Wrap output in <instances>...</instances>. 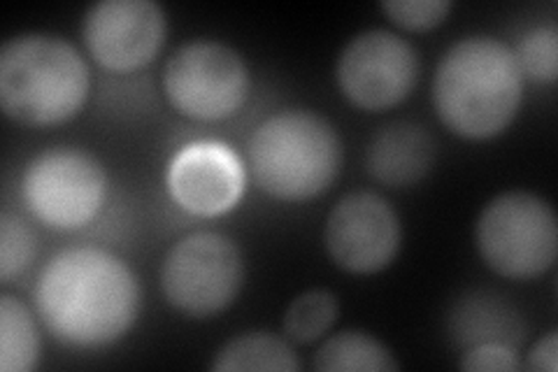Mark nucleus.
Masks as SVG:
<instances>
[{"label": "nucleus", "instance_id": "nucleus-1", "mask_svg": "<svg viewBox=\"0 0 558 372\" xmlns=\"http://www.w3.org/2000/svg\"><path fill=\"white\" fill-rule=\"evenodd\" d=\"M47 328L70 347L117 343L140 314V281L117 254L100 247H68L47 261L35 285Z\"/></svg>", "mask_w": 558, "mask_h": 372}, {"label": "nucleus", "instance_id": "nucleus-2", "mask_svg": "<svg viewBox=\"0 0 558 372\" xmlns=\"http://www.w3.org/2000/svg\"><path fill=\"white\" fill-rule=\"evenodd\" d=\"M523 75L514 49L492 35L453 43L435 68L433 105L445 127L461 137L488 140L514 121Z\"/></svg>", "mask_w": 558, "mask_h": 372}, {"label": "nucleus", "instance_id": "nucleus-3", "mask_svg": "<svg viewBox=\"0 0 558 372\" xmlns=\"http://www.w3.org/2000/svg\"><path fill=\"white\" fill-rule=\"evenodd\" d=\"M92 73L75 45L54 33H20L0 47V105L24 127H57L89 98Z\"/></svg>", "mask_w": 558, "mask_h": 372}, {"label": "nucleus", "instance_id": "nucleus-4", "mask_svg": "<svg viewBox=\"0 0 558 372\" xmlns=\"http://www.w3.org/2000/svg\"><path fill=\"white\" fill-rule=\"evenodd\" d=\"M247 154L268 196L301 203L333 184L342 166V140L333 123L317 112L282 110L258 123Z\"/></svg>", "mask_w": 558, "mask_h": 372}, {"label": "nucleus", "instance_id": "nucleus-5", "mask_svg": "<svg viewBox=\"0 0 558 372\" xmlns=\"http://www.w3.org/2000/svg\"><path fill=\"white\" fill-rule=\"evenodd\" d=\"M475 242L494 273L510 279L537 277L558 254L556 212L531 191L498 193L480 212Z\"/></svg>", "mask_w": 558, "mask_h": 372}, {"label": "nucleus", "instance_id": "nucleus-6", "mask_svg": "<svg viewBox=\"0 0 558 372\" xmlns=\"http://www.w3.org/2000/svg\"><path fill=\"white\" fill-rule=\"evenodd\" d=\"M244 281L238 244L217 230H196L170 247L161 265L168 303L189 316H209L229 308Z\"/></svg>", "mask_w": 558, "mask_h": 372}, {"label": "nucleus", "instance_id": "nucleus-7", "mask_svg": "<svg viewBox=\"0 0 558 372\" xmlns=\"http://www.w3.org/2000/svg\"><path fill=\"white\" fill-rule=\"evenodd\" d=\"M163 92L184 117L217 121L235 115L250 96V68L219 40H191L163 68Z\"/></svg>", "mask_w": 558, "mask_h": 372}, {"label": "nucleus", "instance_id": "nucleus-8", "mask_svg": "<svg viewBox=\"0 0 558 372\" xmlns=\"http://www.w3.org/2000/svg\"><path fill=\"white\" fill-rule=\"evenodd\" d=\"M22 191L28 209L43 224L70 230L98 215L108 177L94 154L80 147H49L28 161Z\"/></svg>", "mask_w": 558, "mask_h": 372}, {"label": "nucleus", "instance_id": "nucleus-9", "mask_svg": "<svg viewBox=\"0 0 558 372\" xmlns=\"http://www.w3.org/2000/svg\"><path fill=\"white\" fill-rule=\"evenodd\" d=\"M416 49L387 28H371L344 45L336 80L349 103L361 110H387L403 103L418 80Z\"/></svg>", "mask_w": 558, "mask_h": 372}, {"label": "nucleus", "instance_id": "nucleus-10", "mask_svg": "<svg viewBox=\"0 0 558 372\" xmlns=\"http://www.w3.org/2000/svg\"><path fill=\"white\" fill-rule=\"evenodd\" d=\"M403 226L393 205L375 191H354L328 212L324 244L328 256L347 273L373 275L393 263Z\"/></svg>", "mask_w": 558, "mask_h": 372}, {"label": "nucleus", "instance_id": "nucleus-11", "mask_svg": "<svg viewBox=\"0 0 558 372\" xmlns=\"http://www.w3.org/2000/svg\"><path fill=\"white\" fill-rule=\"evenodd\" d=\"M166 40V12L154 0H100L84 14L92 57L117 73L149 63Z\"/></svg>", "mask_w": 558, "mask_h": 372}, {"label": "nucleus", "instance_id": "nucleus-12", "mask_svg": "<svg viewBox=\"0 0 558 372\" xmlns=\"http://www.w3.org/2000/svg\"><path fill=\"white\" fill-rule=\"evenodd\" d=\"M240 158L217 143H194L172 158L168 191L191 215L215 217L229 212L242 196Z\"/></svg>", "mask_w": 558, "mask_h": 372}, {"label": "nucleus", "instance_id": "nucleus-13", "mask_svg": "<svg viewBox=\"0 0 558 372\" xmlns=\"http://www.w3.org/2000/svg\"><path fill=\"white\" fill-rule=\"evenodd\" d=\"M368 172L387 187H412L422 182L435 164L433 135L412 121H396L381 129L368 145Z\"/></svg>", "mask_w": 558, "mask_h": 372}, {"label": "nucleus", "instance_id": "nucleus-14", "mask_svg": "<svg viewBox=\"0 0 558 372\" xmlns=\"http://www.w3.org/2000/svg\"><path fill=\"white\" fill-rule=\"evenodd\" d=\"M217 372H295L301 370V359L295 357L293 347L268 331L240 333L229 343H223L215 353L213 365Z\"/></svg>", "mask_w": 558, "mask_h": 372}, {"label": "nucleus", "instance_id": "nucleus-15", "mask_svg": "<svg viewBox=\"0 0 558 372\" xmlns=\"http://www.w3.org/2000/svg\"><path fill=\"white\" fill-rule=\"evenodd\" d=\"M322 372H393L400 363L391 349L365 331H340L326 338L312 359Z\"/></svg>", "mask_w": 558, "mask_h": 372}, {"label": "nucleus", "instance_id": "nucleus-16", "mask_svg": "<svg viewBox=\"0 0 558 372\" xmlns=\"http://www.w3.org/2000/svg\"><path fill=\"white\" fill-rule=\"evenodd\" d=\"M40 359V333L20 298L0 296V370L28 372Z\"/></svg>", "mask_w": 558, "mask_h": 372}, {"label": "nucleus", "instance_id": "nucleus-17", "mask_svg": "<svg viewBox=\"0 0 558 372\" xmlns=\"http://www.w3.org/2000/svg\"><path fill=\"white\" fill-rule=\"evenodd\" d=\"M340 312L338 296L328 289H310L291 300L284 312V333L293 343H314L336 324Z\"/></svg>", "mask_w": 558, "mask_h": 372}, {"label": "nucleus", "instance_id": "nucleus-18", "mask_svg": "<svg viewBox=\"0 0 558 372\" xmlns=\"http://www.w3.org/2000/svg\"><path fill=\"white\" fill-rule=\"evenodd\" d=\"M523 77L554 84L558 77V28L554 24L526 31L512 47Z\"/></svg>", "mask_w": 558, "mask_h": 372}, {"label": "nucleus", "instance_id": "nucleus-19", "mask_svg": "<svg viewBox=\"0 0 558 372\" xmlns=\"http://www.w3.org/2000/svg\"><path fill=\"white\" fill-rule=\"evenodd\" d=\"M38 252L31 226L10 209L0 215V281L22 275Z\"/></svg>", "mask_w": 558, "mask_h": 372}, {"label": "nucleus", "instance_id": "nucleus-20", "mask_svg": "<svg viewBox=\"0 0 558 372\" xmlns=\"http://www.w3.org/2000/svg\"><path fill=\"white\" fill-rule=\"evenodd\" d=\"M381 10L398 26L428 31L447 20L451 3L449 0H384Z\"/></svg>", "mask_w": 558, "mask_h": 372}, {"label": "nucleus", "instance_id": "nucleus-21", "mask_svg": "<svg viewBox=\"0 0 558 372\" xmlns=\"http://www.w3.org/2000/svg\"><path fill=\"white\" fill-rule=\"evenodd\" d=\"M459 368L468 372H517L521 361L508 343H477L463 353Z\"/></svg>", "mask_w": 558, "mask_h": 372}, {"label": "nucleus", "instance_id": "nucleus-22", "mask_svg": "<svg viewBox=\"0 0 558 372\" xmlns=\"http://www.w3.org/2000/svg\"><path fill=\"white\" fill-rule=\"evenodd\" d=\"M529 370H543V372H556L558 370V333L549 331L539 338L531 351H529Z\"/></svg>", "mask_w": 558, "mask_h": 372}]
</instances>
